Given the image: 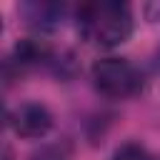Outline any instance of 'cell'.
<instances>
[{"mask_svg":"<svg viewBox=\"0 0 160 160\" xmlns=\"http://www.w3.org/2000/svg\"><path fill=\"white\" fill-rule=\"evenodd\" d=\"M80 35L100 48H118L122 45L135 28L132 10L128 2L100 0V2H82L75 10Z\"/></svg>","mask_w":160,"mask_h":160,"instance_id":"obj_1","label":"cell"},{"mask_svg":"<svg viewBox=\"0 0 160 160\" xmlns=\"http://www.w3.org/2000/svg\"><path fill=\"white\" fill-rule=\"evenodd\" d=\"M92 85L100 95L112 100L132 98L142 90V72L128 60V58H100L90 68Z\"/></svg>","mask_w":160,"mask_h":160,"instance_id":"obj_2","label":"cell"},{"mask_svg":"<svg viewBox=\"0 0 160 160\" xmlns=\"http://www.w3.org/2000/svg\"><path fill=\"white\" fill-rule=\"evenodd\" d=\"M8 122L15 135L28 138V140H40L52 130L55 118L42 102H20L18 108L10 110Z\"/></svg>","mask_w":160,"mask_h":160,"instance_id":"obj_3","label":"cell"},{"mask_svg":"<svg viewBox=\"0 0 160 160\" xmlns=\"http://www.w3.org/2000/svg\"><path fill=\"white\" fill-rule=\"evenodd\" d=\"M25 22L35 30H55L58 25H62L65 18V5L58 2H28L20 8Z\"/></svg>","mask_w":160,"mask_h":160,"instance_id":"obj_4","label":"cell"},{"mask_svg":"<svg viewBox=\"0 0 160 160\" xmlns=\"http://www.w3.org/2000/svg\"><path fill=\"white\" fill-rule=\"evenodd\" d=\"M70 155H72V145L68 140H60V142L42 145L38 152L30 155V160H70Z\"/></svg>","mask_w":160,"mask_h":160,"instance_id":"obj_5","label":"cell"},{"mask_svg":"<svg viewBox=\"0 0 160 160\" xmlns=\"http://www.w3.org/2000/svg\"><path fill=\"white\" fill-rule=\"evenodd\" d=\"M112 160H155V158H152L142 145H138V142H125V145H120V148L115 150Z\"/></svg>","mask_w":160,"mask_h":160,"instance_id":"obj_6","label":"cell"},{"mask_svg":"<svg viewBox=\"0 0 160 160\" xmlns=\"http://www.w3.org/2000/svg\"><path fill=\"white\" fill-rule=\"evenodd\" d=\"M158 68H160V52H158Z\"/></svg>","mask_w":160,"mask_h":160,"instance_id":"obj_7","label":"cell"}]
</instances>
